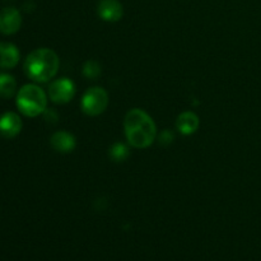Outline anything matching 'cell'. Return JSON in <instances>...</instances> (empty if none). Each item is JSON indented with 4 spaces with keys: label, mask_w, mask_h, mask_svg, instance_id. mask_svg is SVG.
<instances>
[{
    "label": "cell",
    "mask_w": 261,
    "mask_h": 261,
    "mask_svg": "<svg viewBox=\"0 0 261 261\" xmlns=\"http://www.w3.org/2000/svg\"><path fill=\"white\" fill-rule=\"evenodd\" d=\"M173 139H175V135H173V133L170 132V130H163L162 134L160 135V142L161 144L163 145L171 144V143L173 142Z\"/></svg>",
    "instance_id": "9a60e30c"
},
{
    "label": "cell",
    "mask_w": 261,
    "mask_h": 261,
    "mask_svg": "<svg viewBox=\"0 0 261 261\" xmlns=\"http://www.w3.org/2000/svg\"><path fill=\"white\" fill-rule=\"evenodd\" d=\"M22 130V120L14 112H5L0 116V135L4 138H14Z\"/></svg>",
    "instance_id": "52a82bcc"
},
{
    "label": "cell",
    "mask_w": 261,
    "mask_h": 261,
    "mask_svg": "<svg viewBox=\"0 0 261 261\" xmlns=\"http://www.w3.org/2000/svg\"><path fill=\"white\" fill-rule=\"evenodd\" d=\"M51 147L59 153H70L75 148V138L66 132H58L51 137Z\"/></svg>",
    "instance_id": "30bf717a"
},
{
    "label": "cell",
    "mask_w": 261,
    "mask_h": 261,
    "mask_svg": "<svg viewBox=\"0 0 261 261\" xmlns=\"http://www.w3.org/2000/svg\"><path fill=\"white\" fill-rule=\"evenodd\" d=\"M176 127L184 135L194 134L199 127V117L191 111L182 112L176 120Z\"/></svg>",
    "instance_id": "8fae6325"
},
{
    "label": "cell",
    "mask_w": 261,
    "mask_h": 261,
    "mask_svg": "<svg viewBox=\"0 0 261 261\" xmlns=\"http://www.w3.org/2000/svg\"><path fill=\"white\" fill-rule=\"evenodd\" d=\"M47 105L45 92L36 84H25L17 93V107L23 115L36 117L43 114Z\"/></svg>",
    "instance_id": "3957f363"
},
{
    "label": "cell",
    "mask_w": 261,
    "mask_h": 261,
    "mask_svg": "<svg viewBox=\"0 0 261 261\" xmlns=\"http://www.w3.org/2000/svg\"><path fill=\"white\" fill-rule=\"evenodd\" d=\"M124 130L127 142L134 148H148L157 135L153 119L140 109H133L127 112L124 120Z\"/></svg>",
    "instance_id": "6da1fadb"
},
{
    "label": "cell",
    "mask_w": 261,
    "mask_h": 261,
    "mask_svg": "<svg viewBox=\"0 0 261 261\" xmlns=\"http://www.w3.org/2000/svg\"><path fill=\"white\" fill-rule=\"evenodd\" d=\"M101 74V66L97 61L88 60L83 65V75L88 79H97Z\"/></svg>",
    "instance_id": "5bb4252c"
},
{
    "label": "cell",
    "mask_w": 261,
    "mask_h": 261,
    "mask_svg": "<svg viewBox=\"0 0 261 261\" xmlns=\"http://www.w3.org/2000/svg\"><path fill=\"white\" fill-rule=\"evenodd\" d=\"M97 12H98L99 18L106 22H117L121 19L124 14L121 3L117 0H102L98 4Z\"/></svg>",
    "instance_id": "ba28073f"
},
{
    "label": "cell",
    "mask_w": 261,
    "mask_h": 261,
    "mask_svg": "<svg viewBox=\"0 0 261 261\" xmlns=\"http://www.w3.org/2000/svg\"><path fill=\"white\" fill-rule=\"evenodd\" d=\"M75 94V86L68 78H60L53 82L48 87V96L55 103H68Z\"/></svg>",
    "instance_id": "5b68a950"
},
{
    "label": "cell",
    "mask_w": 261,
    "mask_h": 261,
    "mask_svg": "<svg viewBox=\"0 0 261 261\" xmlns=\"http://www.w3.org/2000/svg\"><path fill=\"white\" fill-rule=\"evenodd\" d=\"M110 157L115 161V162H122L129 157V148L122 143H116L110 149Z\"/></svg>",
    "instance_id": "4fadbf2b"
},
{
    "label": "cell",
    "mask_w": 261,
    "mask_h": 261,
    "mask_svg": "<svg viewBox=\"0 0 261 261\" xmlns=\"http://www.w3.org/2000/svg\"><path fill=\"white\" fill-rule=\"evenodd\" d=\"M17 89V82L9 74L0 73V97L2 98H10L14 96Z\"/></svg>",
    "instance_id": "7c38bea8"
},
{
    "label": "cell",
    "mask_w": 261,
    "mask_h": 261,
    "mask_svg": "<svg viewBox=\"0 0 261 261\" xmlns=\"http://www.w3.org/2000/svg\"><path fill=\"white\" fill-rule=\"evenodd\" d=\"M109 106V94L101 87H92L82 97V110L89 116H98Z\"/></svg>",
    "instance_id": "277c9868"
},
{
    "label": "cell",
    "mask_w": 261,
    "mask_h": 261,
    "mask_svg": "<svg viewBox=\"0 0 261 261\" xmlns=\"http://www.w3.org/2000/svg\"><path fill=\"white\" fill-rule=\"evenodd\" d=\"M58 55L50 48H37L27 56L24 71L28 78L38 83H45L53 79L59 70Z\"/></svg>",
    "instance_id": "7a4b0ae2"
},
{
    "label": "cell",
    "mask_w": 261,
    "mask_h": 261,
    "mask_svg": "<svg viewBox=\"0 0 261 261\" xmlns=\"http://www.w3.org/2000/svg\"><path fill=\"white\" fill-rule=\"evenodd\" d=\"M19 56L17 46L9 42H0V68H14L19 61Z\"/></svg>",
    "instance_id": "9c48e42d"
},
{
    "label": "cell",
    "mask_w": 261,
    "mask_h": 261,
    "mask_svg": "<svg viewBox=\"0 0 261 261\" xmlns=\"http://www.w3.org/2000/svg\"><path fill=\"white\" fill-rule=\"evenodd\" d=\"M22 25V15L19 10L13 7L0 10V32L3 35H13L18 32Z\"/></svg>",
    "instance_id": "8992f818"
}]
</instances>
